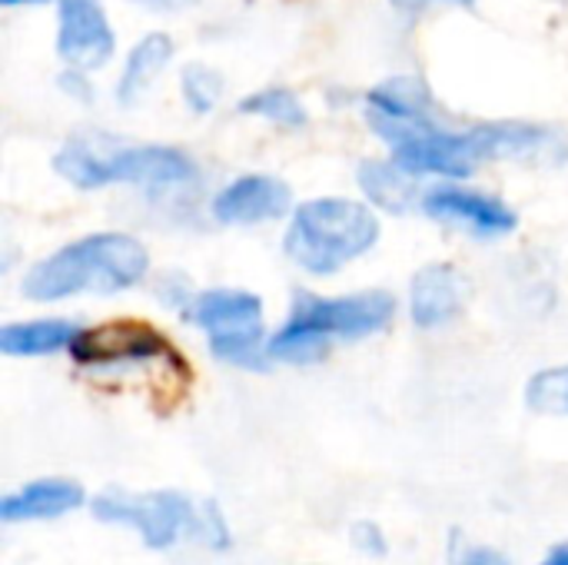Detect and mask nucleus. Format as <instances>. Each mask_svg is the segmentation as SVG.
<instances>
[{"label": "nucleus", "mask_w": 568, "mask_h": 565, "mask_svg": "<svg viewBox=\"0 0 568 565\" xmlns=\"http://www.w3.org/2000/svg\"><path fill=\"white\" fill-rule=\"evenodd\" d=\"M150 253L136 236L126 233H90L33 263L23 276V296L53 303L80 293H123L143 283Z\"/></svg>", "instance_id": "f257e3e1"}, {"label": "nucleus", "mask_w": 568, "mask_h": 565, "mask_svg": "<svg viewBox=\"0 0 568 565\" xmlns=\"http://www.w3.org/2000/svg\"><path fill=\"white\" fill-rule=\"evenodd\" d=\"M396 300L383 290L323 300L300 293L290 320L270 340L266 353L280 363H316L329 353L333 340H363L393 323Z\"/></svg>", "instance_id": "f03ea898"}, {"label": "nucleus", "mask_w": 568, "mask_h": 565, "mask_svg": "<svg viewBox=\"0 0 568 565\" xmlns=\"http://www.w3.org/2000/svg\"><path fill=\"white\" fill-rule=\"evenodd\" d=\"M376 240L379 216L369 206L343 196H320L293 210L283 250L300 270L313 276H333L346 263L369 253Z\"/></svg>", "instance_id": "7ed1b4c3"}, {"label": "nucleus", "mask_w": 568, "mask_h": 565, "mask_svg": "<svg viewBox=\"0 0 568 565\" xmlns=\"http://www.w3.org/2000/svg\"><path fill=\"white\" fill-rule=\"evenodd\" d=\"M546 147V133L526 123H486L473 130H443V127H426L409 133L393 147V160L423 176H469L476 167L503 157H532Z\"/></svg>", "instance_id": "20e7f679"}, {"label": "nucleus", "mask_w": 568, "mask_h": 565, "mask_svg": "<svg viewBox=\"0 0 568 565\" xmlns=\"http://www.w3.org/2000/svg\"><path fill=\"white\" fill-rule=\"evenodd\" d=\"M53 170L80 186L100 190L110 183H136L146 190H176L196 180L193 160L176 147H100L90 140H70L57 150Z\"/></svg>", "instance_id": "39448f33"}, {"label": "nucleus", "mask_w": 568, "mask_h": 565, "mask_svg": "<svg viewBox=\"0 0 568 565\" xmlns=\"http://www.w3.org/2000/svg\"><path fill=\"white\" fill-rule=\"evenodd\" d=\"M93 516L110 526L136 529L146 549H173L183 536H200L203 503L196 506L190 496L160 490V493H100L93 500Z\"/></svg>", "instance_id": "423d86ee"}, {"label": "nucleus", "mask_w": 568, "mask_h": 565, "mask_svg": "<svg viewBox=\"0 0 568 565\" xmlns=\"http://www.w3.org/2000/svg\"><path fill=\"white\" fill-rule=\"evenodd\" d=\"M193 323L206 333L213 356L233 366H260L263 343V300L250 290H210L190 306Z\"/></svg>", "instance_id": "0eeeda50"}, {"label": "nucleus", "mask_w": 568, "mask_h": 565, "mask_svg": "<svg viewBox=\"0 0 568 565\" xmlns=\"http://www.w3.org/2000/svg\"><path fill=\"white\" fill-rule=\"evenodd\" d=\"M70 353L87 370H133L150 363H180L173 346L156 330L133 320L83 330Z\"/></svg>", "instance_id": "6e6552de"}, {"label": "nucleus", "mask_w": 568, "mask_h": 565, "mask_svg": "<svg viewBox=\"0 0 568 565\" xmlns=\"http://www.w3.org/2000/svg\"><path fill=\"white\" fill-rule=\"evenodd\" d=\"M57 50L73 70H97L113 57L116 37L100 0H60Z\"/></svg>", "instance_id": "1a4fd4ad"}, {"label": "nucleus", "mask_w": 568, "mask_h": 565, "mask_svg": "<svg viewBox=\"0 0 568 565\" xmlns=\"http://www.w3.org/2000/svg\"><path fill=\"white\" fill-rule=\"evenodd\" d=\"M423 210L449 226H459L476 236H506L519 226V216L513 206H506L499 196L469 190V186H433L423 196Z\"/></svg>", "instance_id": "9d476101"}, {"label": "nucleus", "mask_w": 568, "mask_h": 565, "mask_svg": "<svg viewBox=\"0 0 568 565\" xmlns=\"http://www.w3.org/2000/svg\"><path fill=\"white\" fill-rule=\"evenodd\" d=\"M366 117L389 147H396L416 130L436 127L429 113V90L409 77H396L373 87L366 93Z\"/></svg>", "instance_id": "9b49d317"}, {"label": "nucleus", "mask_w": 568, "mask_h": 565, "mask_svg": "<svg viewBox=\"0 0 568 565\" xmlns=\"http://www.w3.org/2000/svg\"><path fill=\"white\" fill-rule=\"evenodd\" d=\"M290 186L266 173H250L226 183L213 200V216L226 226H253L280 220L290 210Z\"/></svg>", "instance_id": "f8f14e48"}, {"label": "nucleus", "mask_w": 568, "mask_h": 565, "mask_svg": "<svg viewBox=\"0 0 568 565\" xmlns=\"http://www.w3.org/2000/svg\"><path fill=\"white\" fill-rule=\"evenodd\" d=\"M469 300V280L453 263H429L413 276L409 313L419 330H436L453 323Z\"/></svg>", "instance_id": "ddd939ff"}, {"label": "nucleus", "mask_w": 568, "mask_h": 565, "mask_svg": "<svg viewBox=\"0 0 568 565\" xmlns=\"http://www.w3.org/2000/svg\"><path fill=\"white\" fill-rule=\"evenodd\" d=\"M80 506H83V486L80 483H73V480H37V483H27L23 490L0 500V519L10 526L43 523V519H60Z\"/></svg>", "instance_id": "4468645a"}, {"label": "nucleus", "mask_w": 568, "mask_h": 565, "mask_svg": "<svg viewBox=\"0 0 568 565\" xmlns=\"http://www.w3.org/2000/svg\"><path fill=\"white\" fill-rule=\"evenodd\" d=\"M83 333L73 320H33V323H10L0 330V350L7 356H50L60 350H73L77 336Z\"/></svg>", "instance_id": "2eb2a0df"}, {"label": "nucleus", "mask_w": 568, "mask_h": 565, "mask_svg": "<svg viewBox=\"0 0 568 565\" xmlns=\"http://www.w3.org/2000/svg\"><path fill=\"white\" fill-rule=\"evenodd\" d=\"M170 60H173V40H170L166 33H150V37H143V40L130 50V57H126V63H123V73H120V83H116V100H120L123 107L136 103V100L150 90V83L170 67Z\"/></svg>", "instance_id": "dca6fc26"}, {"label": "nucleus", "mask_w": 568, "mask_h": 565, "mask_svg": "<svg viewBox=\"0 0 568 565\" xmlns=\"http://www.w3.org/2000/svg\"><path fill=\"white\" fill-rule=\"evenodd\" d=\"M416 173L403 170L396 160H366L359 167V186L363 193L379 206V210H389V213H409L416 206Z\"/></svg>", "instance_id": "f3484780"}, {"label": "nucleus", "mask_w": 568, "mask_h": 565, "mask_svg": "<svg viewBox=\"0 0 568 565\" xmlns=\"http://www.w3.org/2000/svg\"><path fill=\"white\" fill-rule=\"evenodd\" d=\"M240 113L246 117H263L270 123H280V127H303L306 123V107L303 100L286 90V87H263L256 93H250L243 103H240Z\"/></svg>", "instance_id": "a211bd4d"}, {"label": "nucleus", "mask_w": 568, "mask_h": 565, "mask_svg": "<svg viewBox=\"0 0 568 565\" xmlns=\"http://www.w3.org/2000/svg\"><path fill=\"white\" fill-rule=\"evenodd\" d=\"M526 403L542 416H568V366L536 373L526 386Z\"/></svg>", "instance_id": "6ab92c4d"}, {"label": "nucleus", "mask_w": 568, "mask_h": 565, "mask_svg": "<svg viewBox=\"0 0 568 565\" xmlns=\"http://www.w3.org/2000/svg\"><path fill=\"white\" fill-rule=\"evenodd\" d=\"M223 97V77L220 70L206 67V63H190L183 70V100L190 103V110L196 113H210Z\"/></svg>", "instance_id": "aec40b11"}, {"label": "nucleus", "mask_w": 568, "mask_h": 565, "mask_svg": "<svg viewBox=\"0 0 568 565\" xmlns=\"http://www.w3.org/2000/svg\"><path fill=\"white\" fill-rule=\"evenodd\" d=\"M449 565H516L506 553L493 549V546H479L469 543L459 529L449 536Z\"/></svg>", "instance_id": "412c9836"}, {"label": "nucleus", "mask_w": 568, "mask_h": 565, "mask_svg": "<svg viewBox=\"0 0 568 565\" xmlns=\"http://www.w3.org/2000/svg\"><path fill=\"white\" fill-rule=\"evenodd\" d=\"M200 543H206L216 553H226L233 546V533L223 519V509L216 503H203V519H200Z\"/></svg>", "instance_id": "4be33fe9"}, {"label": "nucleus", "mask_w": 568, "mask_h": 565, "mask_svg": "<svg viewBox=\"0 0 568 565\" xmlns=\"http://www.w3.org/2000/svg\"><path fill=\"white\" fill-rule=\"evenodd\" d=\"M353 546H356L359 553H366V556H386V549H389L383 529H379L376 523H369V519H359V523L353 526Z\"/></svg>", "instance_id": "5701e85b"}, {"label": "nucleus", "mask_w": 568, "mask_h": 565, "mask_svg": "<svg viewBox=\"0 0 568 565\" xmlns=\"http://www.w3.org/2000/svg\"><path fill=\"white\" fill-rule=\"evenodd\" d=\"M436 3H456V7H469L473 0H393V7H396L399 13H423V10H429V7H436Z\"/></svg>", "instance_id": "b1692460"}, {"label": "nucleus", "mask_w": 568, "mask_h": 565, "mask_svg": "<svg viewBox=\"0 0 568 565\" xmlns=\"http://www.w3.org/2000/svg\"><path fill=\"white\" fill-rule=\"evenodd\" d=\"M542 565H568V543L556 546V549L542 559Z\"/></svg>", "instance_id": "393cba45"}, {"label": "nucleus", "mask_w": 568, "mask_h": 565, "mask_svg": "<svg viewBox=\"0 0 568 565\" xmlns=\"http://www.w3.org/2000/svg\"><path fill=\"white\" fill-rule=\"evenodd\" d=\"M146 7H163V10H173V7H190L196 0H143Z\"/></svg>", "instance_id": "a878e982"}, {"label": "nucleus", "mask_w": 568, "mask_h": 565, "mask_svg": "<svg viewBox=\"0 0 568 565\" xmlns=\"http://www.w3.org/2000/svg\"><path fill=\"white\" fill-rule=\"evenodd\" d=\"M7 7H20V3H47V0H3Z\"/></svg>", "instance_id": "bb28decb"}, {"label": "nucleus", "mask_w": 568, "mask_h": 565, "mask_svg": "<svg viewBox=\"0 0 568 565\" xmlns=\"http://www.w3.org/2000/svg\"><path fill=\"white\" fill-rule=\"evenodd\" d=\"M562 3H568V0H562Z\"/></svg>", "instance_id": "cd10ccee"}]
</instances>
